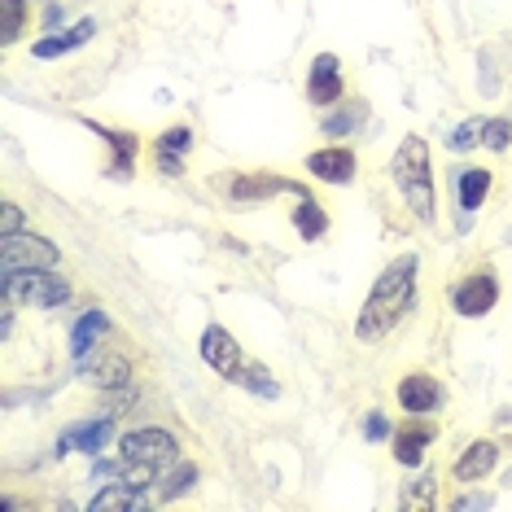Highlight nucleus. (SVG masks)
<instances>
[{"label":"nucleus","mask_w":512,"mask_h":512,"mask_svg":"<svg viewBox=\"0 0 512 512\" xmlns=\"http://www.w3.org/2000/svg\"><path fill=\"white\" fill-rule=\"evenodd\" d=\"M0 215H5V228H0V237H9V232H18L22 215H18V206H14V202H5V211H0Z\"/></svg>","instance_id":"obj_31"},{"label":"nucleus","mask_w":512,"mask_h":512,"mask_svg":"<svg viewBox=\"0 0 512 512\" xmlns=\"http://www.w3.org/2000/svg\"><path fill=\"white\" fill-rule=\"evenodd\" d=\"M215 184L228 193V202H232V206H259V202H267V197H276V193L311 197L307 189H302V184L285 180V176H219Z\"/></svg>","instance_id":"obj_8"},{"label":"nucleus","mask_w":512,"mask_h":512,"mask_svg":"<svg viewBox=\"0 0 512 512\" xmlns=\"http://www.w3.org/2000/svg\"><path fill=\"white\" fill-rule=\"evenodd\" d=\"M394 399H399L407 416H434L447 403V390H442V381L434 372H407L399 381V390H394Z\"/></svg>","instance_id":"obj_9"},{"label":"nucleus","mask_w":512,"mask_h":512,"mask_svg":"<svg viewBox=\"0 0 512 512\" xmlns=\"http://www.w3.org/2000/svg\"><path fill=\"white\" fill-rule=\"evenodd\" d=\"M434 491H438V477L421 473L416 482L403 486V508H434Z\"/></svg>","instance_id":"obj_23"},{"label":"nucleus","mask_w":512,"mask_h":512,"mask_svg":"<svg viewBox=\"0 0 512 512\" xmlns=\"http://www.w3.org/2000/svg\"><path fill=\"white\" fill-rule=\"evenodd\" d=\"M294 228L302 241H320L324 232H329V215H324V206L316 202V197H298L294 206Z\"/></svg>","instance_id":"obj_20"},{"label":"nucleus","mask_w":512,"mask_h":512,"mask_svg":"<svg viewBox=\"0 0 512 512\" xmlns=\"http://www.w3.org/2000/svg\"><path fill=\"white\" fill-rule=\"evenodd\" d=\"M145 499H141V486L132 482H110V491H101L97 499H92V512H136Z\"/></svg>","instance_id":"obj_19"},{"label":"nucleus","mask_w":512,"mask_h":512,"mask_svg":"<svg viewBox=\"0 0 512 512\" xmlns=\"http://www.w3.org/2000/svg\"><path fill=\"white\" fill-rule=\"evenodd\" d=\"M473 145H482V119H469V123H460L456 132H447V149H456V154H464V149H473Z\"/></svg>","instance_id":"obj_26"},{"label":"nucleus","mask_w":512,"mask_h":512,"mask_svg":"<svg viewBox=\"0 0 512 512\" xmlns=\"http://www.w3.org/2000/svg\"><path fill=\"white\" fill-rule=\"evenodd\" d=\"M180 460V442L167 429H132L119 442V464L132 486H149L158 473H167Z\"/></svg>","instance_id":"obj_4"},{"label":"nucleus","mask_w":512,"mask_h":512,"mask_svg":"<svg viewBox=\"0 0 512 512\" xmlns=\"http://www.w3.org/2000/svg\"><path fill=\"white\" fill-rule=\"evenodd\" d=\"M434 438H438V425L429 421V416H412V425H403L399 434H394V460H399L403 469H416Z\"/></svg>","instance_id":"obj_12"},{"label":"nucleus","mask_w":512,"mask_h":512,"mask_svg":"<svg viewBox=\"0 0 512 512\" xmlns=\"http://www.w3.org/2000/svg\"><path fill=\"white\" fill-rule=\"evenodd\" d=\"M22 0H5V44H14L18 40V31H22Z\"/></svg>","instance_id":"obj_29"},{"label":"nucleus","mask_w":512,"mask_h":512,"mask_svg":"<svg viewBox=\"0 0 512 512\" xmlns=\"http://www.w3.org/2000/svg\"><path fill=\"white\" fill-rule=\"evenodd\" d=\"M110 434H114L110 416H101V421H84V425H71V429H62V438H57V456H66V451L101 456V447L110 442Z\"/></svg>","instance_id":"obj_13"},{"label":"nucleus","mask_w":512,"mask_h":512,"mask_svg":"<svg viewBox=\"0 0 512 512\" xmlns=\"http://www.w3.org/2000/svg\"><path fill=\"white\" fill-rule=\"evenodd\" d=\"M193 482H197V464H189V460H176V473H167V477H162L158 495H162V499H176V495L189 491Z\"/></svg>","instance_id":"obj_25"},{"label":"nucleus","mask_w":512,"mask_h":512,"mask_svg":"<svg viewBox=\"0 0 512 512\" xmlns=\"http://www.w3.org/2000/svg\"><path fill=\"white\" fill-rule=\"evenodd\" d=\"M482 145L491 149V154H504V149L512 145V119H504V114L482 119Z\"/></svg>","instance_id":"obj_24"},{"label":"nucleus","mask_w":512,"mask_h":512,"mask_svg":"<svg viewBox=\"0 0 512 512\" xmlns=\"http://www.w3.org/2000/svg\"><path fill=\"white\" fill-rule=\"evenodd\" d=\"M491 189H495V171H491V167H464L460 176H456L460 211H477V206H486Z\"/></svg>","instance_id":"obj_17"},{"label":"nucleus","mask_w":512,"mask_h":512,"mask_svg":"<svg viewBox=\"0 0 512 512\" xmlns=\"http://www.w3.org/2000/svg\"><path fill=\"white\" fill-rule=\"evenodd\" d=\"M364 438H368V442L394 438V425H390V416H381V412H368V416H364Z\"/></svg>","instance_id":"obj_28"},{"label":"nucleus","mask_w":512,"mask_h":512,"mask_svg":"<svg viewBox=\"0 0 512 512\" xmlns=\"http://www.w3.org/2000/svg\"><path fill=\"white\" fill-rule=\"evenodd\" d=\"M127 377H132V364H127L123 355H106L101 364L88 368V381L101 390H119V386H127Z\"/></svg>","instance_id":"obj_22"},{"label":"nucleus","mask_w":512,"mask_h":512,"mask_svg":"<svg viewBox=\"0 0 512 512\" xmlns=\"http://www.w3.org/2000/svg\"><path fill=\"white\" fill-rule=\"evenodd\" d=\"M495 464H499V447H495V442L491 438H473L451 473H456V482H486V477L495 473Z\"/></svg>","instance_id":"obj_14"},{"label":"nucleus","mask_w":512,"mask_h":512,"mask_svg":"<svg viewBox=\"0 0 512 512\" xmlns=\"http://www.w3.org/2000/svg\"><path fill=\"white\" fill-rule=\"evenodd\" d=\"M364 119H368V101H351V110H329L324 114V123H320V132L324 136H333V141H342V136H351L355 127H364Z\"/></svg>","instance_id":"obj_21"},{"label":"nucleus","mask_w":512,"mask_h":512,"mask_svg":"<svg viewBox=\"0 0 512 512\" xmlns=\"http://www.w3.org/2000/svg\"><path fill=\"white\" fill-rule=\"evenodd\" d=\"M0 289H5V302H22V307H40V311L71 302V281L49 272V267L44 272H5Z\"/></svg>","instance_id":"obj_5"},{"label":"nucleus","mask_w":512,"mask_h":512,"mask_svg":"<svg viewBox=\"0 0 512 512\" xmlns=\"http://www.w3.org/2000/svg\"><path fill=\"white\" fill-rule=\"evenodd\" d=\"M189 145H193V132L184 123H176V127H167V132L158 136L154 149H162V154H189Z\"/></svg>","instance_id":"obj_27"},{"label":"nucleus","mask_w":512,"mask_h":512,"mask_svg":"<svg viewBox=\"0 0 512 512\" xmlns=\"http://www.w3.org/2000/svg\"><path fill=\"white\" fill-rule=\"evenodd\" d=\"M158 171H162V176H184V154H162V149H158Z\"/></svg>","instance_id":"obj_30"},{"label":"nucleus","mask_w":512,"mask_h":512,"mask_svg":"<svg viewBox=\"0 0 512 512\" xmlns=\"http://www.w3.org/2000/svg\"><path fill=\"white\" fill-rule=\"evenodd\" d=\"M416 276H421V259L416 254H399L381 267V276L372 281L364 307H359V320H355V342H381L399 329V320L412 311L416 302Z\"/></svg>","instance_id":"obj_1"},{"label":"nucleus","mask_w":512,"mask_h":512,"mask_svg":"<svg viewBox=\"0 0 512 512\" xmlns=\"http://www.w3.org/2000/svg\"><path fill=\"white\" fill-rule=\"evenodd\" d=\"M62 263V250L53 246V241L36 237V232H9L5 241H0V276L5 272H44V267H57Z\"/></svg>","instance_id":"obj_6"},{"label":"nucleus","mask_w":512,"mask_h":512,"mask_svg":"<svg viewBox=\"0 0 512 512\" xmlns=\"http://www.w3.org/2000/svg\"><path fill=\"white\" fill-rule=\"evenodd\" d=\"M92 132L101 136L110 149H114V158H110V176H132V162H136V154H141V141H136L132 132H119V127H101V123H88Z\"/></svg>","instance_id":"obj_16"},{"label":"nucleus","mask_w":512,"mask_h":512,"mask_svg":"<svg viewBox=\"0 0 512 512\" xmlns=\"http://www.w3.org/2000/svg\"><path fill=\"white\" fill-rule=\"evenodd\" d=\"M451 307H456V316H464V320L491 316V311L499 307V276L491 272V267L469 272L456 289H451Z\"/></svg>","instance_id":"obj_7"},{"label":"nucleus","mask_w":512,"mask_h":512,"mask_svg":"<svg viewBox=\"0 0 512 512\" xmlns=\"http://www.w3.org/2000/svg\"><path fill=\"white\" fill-rule=\"evenodd\" d=\"M197 351H202L206 368H215L228 386H241V390L259 394V399H276V394H281V386H276L272 372H267L259 359H250L246 351H241V342L224 329V324H206Z\"/></svg>","instance_id":"obj_2"},{"label":"nucleus","mask_w":512,"mask_h":512,"mask_svg":"<svg viewBox=\"0 0 512 512\" xmlns=\"http://www.w3.org/2000/svg\"><path fill=\"white\" fill-rule=\"evenodd\" d=\"M390 180L403 193V202L412 206V215L421 224H434V162H429V145L421 136H403L399 149L390 158Z\"/></svg>","instance_id":"obj_3"},{"label":"nucleus","mask_w":512,"mask_h":512,"mask_svg":"<svg viewBox=\"0 0 512 512\" xmlns=\"http://www.w3.org/2000/svg\"><path fill=\"white\" fill-rule=\"evenodd\" d=\"M307 171L320 184H337V189H342V184H355L359 162L346 145H324V149H311L307 154Z\"/></svg>","instance_id":"obj_11"},{"label":"nucleus","mask_w":512,"mask_h":512,"mask_svg":"<svg viewBox=\"0 0 512 512\" xmlns=\"http://www.w3.org/2000/svg\"><path fill=\"white\" fill-rule=\"evenodd\" d=\"M342 97H346V79H342V62H337V53H316L311 57V71H307V101L329 110Z\"/></svg>","instance_id":"obj_10"},{"label":"nucleus","mask_w":512,"mask_h":512,"mask_svg":"<svg viewBox=\"0 0 512 512\" xmlns=\"http://www.w3.org/2000/svg\"><path fill=\"white\" fill-rule=\"evenodd\" d=\"M106 333H110L106 311H84V316L75 320V329H71V355H75V359H84Z\"/></svg>","instance_id":"obj_18"},{"label":"nucleus","mask_w":512,"mask_h":512,"mask_svg":"<svg viewBox=\"0 0 512 512\" xmlns=\"http://www.w3.org/2000/svg\"><path fill=\"white\" fill-rule=\"evenodd\" d=\"M97 36V22L84 18V22H75L71 31H53V36H44L31 44V57H40V62H49V57H62V53H75V49H84V44Z\"/></svg>","instance_id":"obj_15"}]
</instances>
